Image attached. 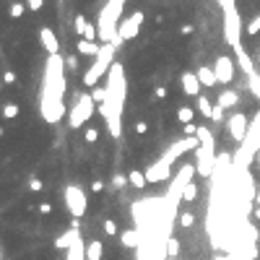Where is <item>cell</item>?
<instances>
[{
	"mask_svg": "<svg viewBox=\"0 0 260 260\" xmlns=\"http://www.w3.org/2000/svg\"><path fill=\"white\" fill-rule=\"evenodd\" d=\"M180 32H182V34H185V37H190V34L195 32V26H193V24H185V26H182V29H180Z\"/></svg>",
	"mask_w": 260,
	"mask_h": 260,
	"instance_id": "cell-44",
	"label": "cell"
},
{
	"mask_svg": "<svg viewBox=\"0 0 260 260\" xmlns=\"http://www.w3.org/2000/svg\"><path fill=\"white\" fill-rule=\"evenodd\" d=\"M213 70H216L219 83H232L237 78V63H234V57H229V55H219L213 60Z\"/></svg>",
	"mask_w": 260,
	"mask_h": 260,
	"instance_id": "cell-12",
	"label": "cell"
},
{
	"mask_svg": "<svg viewBox=\"0 0 260 260\" xmlns=\"http://www.w3.org/2000/svg\"><path fill=\"white\" fill-rule=\"evenodd\" d=\"M104 190V180H94L91 182V193H102Z\"/></svg>",
	"mask_w": 260,
	"mask_h": 260,
	"instance_id": "cell-41",
	"label": "cell"
},
{
	"mask_svg": "<svg viewBox=\"0 0 260 260\" xmlns=\"http://www.w3.org/2000/svg\"><path fill=\"white\" fill-rule=\"evenodd\" d=\"M42 6H44V0H26L29 11H42Z\"/></svg>",
	"mask_w": 260,
	"mask_h": 260,
	"instance_id": "cell-39",
	"label": "cell"
},
{
	"mask_svg": "<svg viewBox=\"0 0 260 260\" xmlns=\"http://www.w3.org/2000/svg\"><path fill=\"white\" fill-rule=\"evenodd\" d=\"M244 34H247V37H257V34H260V13L247 21V26H244Z\"/></svg>",
	"mask_w": 260,
	"mask_h": 260,
	"instance_id": "cell-30",
	"label": "cell"
},
{
	"mask_svg": "<svg viewBox=\"0 0 260 260\" xmlns=\"http://www.w3.org/2000/svg\"><path fill=\"white\" fill-rule=\"evenodd\" d=\"M195 110L201 112V117H206V120H211V112H213V104L208 102V97L206 94H201L195 99Z\"/></svg>",
	"mask_w": 260,
	"mask_h": 260,
	"instance_id": "cell-26",
	"label": "cell"
},
{
	"mask_svg": "<svg viewBox=\"0 0 260 260\" xmlns=\"http://www.w3.org/2000/svg\"><path fill=\"white\" fill-rule=\"evenodd\" d=\"M115 50H117V44H102V50L99 55L91 60V65L83 70V86L91 91L94 86L102 83V78H107V73H110V68L115 65Z\"/></svg>",
	"mask_w": 260,
	"mask_h": 260,
	"instance_id": "cell-3",
	"label": "cell"
},
{
	"mask_svg": "<svg viewBox=\"0 0 260 260\" xmlns=\"http://www.w3.org/2000/svg\"><path fill=\"white\" fill-rule=\"evenodd\" d=\"M39 44H42V50L47 55H60V39H57V34L52 32L50 26L39 29Z\"/></svg>",
	"mask_w": 260,
	"mask_h": 260,
	"instance_id": "cell-15",
	"label": "cell"
},
{
	"mask_svg": "<svg viewBox=\"0 0 260 260\" xmlns=\"http://www.w3.org/2000/svg\"><path fill=\"white\" fill-rule=\"evenodd\" d=\"M164 257H169V260L180 257V239L177 237H166L164 239Z\"/></svg>",
	"mask_w": 260,
	"mask_h": 260,
	"instance_id": "cell-23",
	"label": "cell"
},
{
	"mask_svg": "<svg viewBox=\"0 0 260 260\" xmlns=\"http://www.w3.org/2000/svg\"><path fill=\"white\" fill-rule=\"evenodd\" d=\"M73 26H75V34H78L81 39H89V42H99V29H97V24H91V21H86V16H75L73 19Z\"/></svg>",
	"mask_w": 260,
	"mask_h": 260,
	"instance_id": "cell-14",
	"label": "cell"
},
{
	"mask_svg": "<svg viewBox=\"0 0 260 260\" xmlns=\"http://www.w3.org/2000/svg\"><path fill=\"white\" fill-rule=\"evenodd\" d=\"M125 185H128V177H125V175H115V177H112V188L120 190V188H125Z\"/></svg>",
	"mask_w": 260,
	"mask_h": 260,
	"instance_id": "cell-36",
	"label": "cell"
},
{
	"mask_svg": "<svg viewBox=\"0 0 260 260\" xmlns=\"http://www.w3.org/2000/svg\"><path fill=\"white\" fill-rule=\"evenodd\" d=\"M180 86H182V94L193 97V99H198V97H201V91H203V83H201V78H198L195 70L180 73Z\"/></svg>",
	"mask_w": 260,
	"mask_h": 260,
	"instance_id": "cell-13",
	"label": "cell"
},
{
	"mask_svg": "<svg viewBox=\"0 0 260 260\" xmlns=\"http://www.w3.org/2000/svg\"><path fill=\"white\" fill-rule=\"evenodd\" d=\"M224 128H226V135H229V138H232L237 146H242L244 138H247V130H250V120H247V115H244L242 110H234V112L226 115Z\"/></svg>",
	"mask_w": 260,
	"mask_h": 260,
	"instance_id": "cell-8",
	"label": "cell"
},
{
	"mask_svg": "<svg viewBox=\"0 0 260 260\" xmlns=\"http://www.w3.org/2000/svg\"><path fill=\"white\" fill-rule=\"evenodd\" d=\"M161 260H169V257H161Z\"/></svg>",
	"mask_w": 260,
	"mask_h": 260,
	"instance_id": "cell-49",
	"label": "cell"
},
{
	"mask_svg": "<svg viewBox=\"0 0 260 260\" xmlns=\"http://www.w3.org/2000/svg\"><path fill=\"white\" fill-rule=\"evenodd\" d=\"M3 135H6V130H3V128H0V138H3Z\"/></svg>",
	"mask_w": 260,
	"mask_h": 260,
	"instance_id": "cell-48",
	"label": "cell"
},
{
	"mask_svg": "<svg viewBox=\"0 0 260 260\" xmlns=\"http://www.w3.org/2000/svg\"><path fill=\"white\" fill-rule=\"evenodd\" d=\"M75 221H78V219H73V226L55 239V247H57V250H70V244L81 237V234H78V224H75Z\"/></svg>",
	"mask_w": 260,
	"mask_h": 260,
	"instance_id": "cell-16",
	"label": "cell"
},
{
	"mask_svg": "<svg viewBox=\"0 0 260 260\" xmlns=\"http://www.w3.org/2000/svg\"><path fill=\"white\" fill-rule=\"evenodd\" d=\"M65 260H86V244L81 237L70 244V250H65Z\"/></svg>",
	"mask_w": 260,
	"mask_h": 260,
	"instance_id": "cell-21",
	"label": "cell"
},
{
	"mask_svg": "<svg viewBox=\"0 0 260 260\" xmlns=\"http://www.w3.org/2000/svg\"><path fill=\"white\" fill-rule=\"evenodd\" d=\"M102 229H104L107 237H120V229H117L115 219H102Z\"/></svg>",
	"mask_w": 260,
	"mask_h": 260,
	"instance_id": "cell-31",
	"label": "cell"
},
{
	"mask_svg": "<svg viewBox=\"0 0 260 260\" xmlns=\"http://www.w3.org/2000/svg\"><path fill=\"white\" fill-rule=\"evenodd\" d=\"M122 8H125V0H107L104 8L99 11V42L102 44H120V21H122Z\"/></svg>",
	"mask_w": 260,
	"mask_h": 260,
	"instance_id": "cell-2",
	"label": "cell"
},
{
	"mask_svg": "<svg viewBox=\"0 0 260 260\" xmlns=\"http://www.w3.org/2000/svg\"><path fill=\"white\" fill-rule=\"evenodd\" d=\"M68 94V78H65V60L60 55H47L42 73V89L39 99H65Z\"/></svg>",
	"mask_w": 260,
	"mask_h": 260,
	"instance_id": "cell-1",
	"label": "cell"
},
{
	"mask_svg": "<svg viewBox=\"0 0 260 260\" xmlns=\"http://www.w3.org/2000/svg\"><path fill=\"white\" fill-rule=\"evenodd\" d=\"M120 244L125 250H138L141 247V234H138V229H122L120 232Z\"/></svg>",
	"mask_w": 260,
	"mask_h": 260,
	"instance_id": "cell-17",
	"label": "cell"
},
{
	"mask_svg": "<svg viewBox=\"0 0 260 260\" xmlns=\"http://www.w3.org/2000/svg\"><path fill=\"white\" fill-rule=\"evenodd\" d=\"M154 97H156V99H166V97H169V91H166L164 86H156V89H154Z\"/></svg>",
	"mask_w": 260,
	"mask_h": 260,
	"instance_id": "cell-40",
	"label": "cell"
},
{
	"mask_svg": "<svg viewBox=\"0 0 260 260\" xmlns=\"http://www.w3.org/2000/svg\"><path fill=\"white\" fill-rule=\"evenodd\" d=\"M94 112H97V102H94V97H91V91L89 94L78 91L75 99H73V107L68 110V128L70 130H81L86 122L94 117Z\"/></svg>",
	"mask_w": 260,
	"mask_h": 260,
	"instance_id": "cell-4",
	"label": "cell"
},
{
	"mask_svg": "<svg viewBox=\"0 0 260 260\" xmlns=\"http://www.w3.org/2000/svg\"><path fill=\"white\" fill-rule=\"evenodd\" d=\"M63 203L68 208V213L73 219H83L86 211H89V198H86V190L78 188V185H65L63 190Z\"/></svg>",
	"mask_w": 260,
	"mask_h": 260,
	"instance_id": "cell-7",
	"label": "cell"
},
{
	"mask_svg": "<svg viewBox=\"0 0 260 260\" xmlns=\"http://www.w3.org/2000/svg\"><path fill=\"white\" fill-rule=\"evenodd\" d=\"M255 203H257V206H260V190H257V193H255Z\"/></svg>",
	"mask_w": 260,
	"mask_h": 260,
	"instance_id": "cell-46",
	"label": "cell"
},
{
	"mask_svg": "<svg viewBox=\"0 0 260 260\" xmlns=\"http://www.w3.org/2000/svg\"><path fill=\"white\" fill-rule=\"evenodd\" d=\"M216 104H221L224 107V110H232V107H237L239 104V94H237V91H221V94H219V102Z\"/></svg>",
	"mask_w": 260,
	"mask_h": 260,
	"instance_id": "cell-22",
	"label": "cell"
},
{
	"mask_svg": "<svg viewBox=\"0 0 260 260\" xmlns=\"http://www.w3.org/2000/svg\"><path fill=\"white\" fill-rule=\"evenodd\" d=\"M195 107H190V104H182L180 110H177V122L180 125H188V122H195Z\"/></svg>",
	"mask_w": 260,
	"mask_h": 260,
	"instance_id": "cell-24",
	"label": "cell"
},
{
	"mask_svg": "<svg viewBox=\"0 0 260 260\" xmlns=\"http://www.w3.org/2000/svg\"><path fill=\"white\" fill-rule=\"evenodd\" d=\"M83 141H86V143H97V141H99V130H97V128H86Z\"/></svg>",
	"mask_w": 260,
	"mask_h": 260,
	"instance_id": "cell-35",
	"label": "cell"
},
{
	"mask_svg": "<svg viewBox=\"0 0 260 260\" xmlns=\"http://www.w3.org/2000/svg\"><path fill=\"white\" fill-rule=\"evenodd\" d=\"M19 112H21V107L16 102H8V104H3V110H0V115H3L6 120H16Z\"/></svg>",
	"mask_w": 260,
	"mask_h": 260,
	"instance_id": "cell-28",
	"label": "cell"
},
{
	"mask_svg": "<svg viewBox=\"0 0 260 260\" xmlns=\"http://www.w3.org/2000/svg\"><path fill=\"white\" fill-rule=\"evenodd\" d=\"M198 73V78H201V83H203V89H213L219 83V78H216V70H213V65H201L195 70Z\"/></svg>",
	"mask_w": 260,
	"mask_h": 260,
	"instance_id": "cell-19",
	"label": "cell"
},
{
	"mask_svg": "<svg viewBox=\"0 0 260 260\" xmlns=\"http://www.w3.org/2000/svg\"><path fill=\"white\" fill-rule=\"evenodd\" d=\"M198 193H201V190H198V182H190V185L182 190V203H195Z\"/></svg>",
	"mask_w": 260,
	"mask_h": 260,
	"instance_id": "cell-27",
	"label": "cell"
},
{
	"mask_svg": "<svg viewBox=\"0 0 260 260\" xmlns=\"http://www.w3.org/2000/svg\"><path fill=\"white\" fill-rule=\"evenodd\" d=\"M104 255V242L102 239H89L86 242V260H102Z\"/></svg>",
	"mask_w": 260,
	"mask_h": 260,
	"instance_id": "cell-20",
	"label": "cell"
},
{
	"mask_svg": "<svg viewBox=\"0 0 260 260\" xmlns=\"http://www.w3.org/2000/svg\"><path fill=\"white\" fill-rule=\"evenodd\" d=\"M3 81H6V83H16V73H13V70H6V73H3Z\"/></svg>",
	"mask_w": 260,
	"mask_h": 260,
	"instance_id": "cell-43",
	"label": "cell"
},
{
	"mask_svg": "<svg viewBox=\"0 0 260 260\" xmlns=\"http://www.w3.org/2000/svg\"><path fill=\"white\" fill-rule=\"evenodd\" d=\"M102 50V44L99 42H89V39H78V44H75V55L78 57H91L94 60Z\"/></svg>",
	"mask_w": 260,
	"mask_h": 260,
	"instance_id": "cell-18",
	"label": "cell"
},
{
	"mask_svg": "<svg viewBox=\"0 0 260 260\" xmlns=\"http://www.w3.org/2000/svg\"><path fill=\"white\" fill-rule=\"evenodd\" d=\"M128 182H130L133 188H138V190H143V188L148 185L146 172H141V169H130V172H128Z\"/></svg>",
	"mask_w": 260,
	"mask_h": 260,
	"instance_id": "cell-25",
	"label": "cell"
},
{
	"mask_svg": "<svg viewBox=\"0 0 260 260\" xmlns=\"http://www.w3.org/2000/svg\"><path fill=\"white\" fill-rule=\"evenodd\" d=\"M143 19H146L143 11H133L128 19H122V21H120V32H117L120 42H133L135 37H138V34H141V24H143Z\"/></svg>",
	"mask_w": 260,
	"mask_h": 260,
	"instance_id": "cell-10",
	"label": "cell"
},
{
	"mask_svg": "<svg viewBox=\"0 0 260 260\" xmlns=\"http://www.w3.org/2000/svg\"><path fill=\"white\" fill-rule=\"evenodd\" d=\"M122 110H125V99L112 94V91H110V97L99 104V115L104 117L107 130H110L112 138H120L122 135Z\"/></svg>",
	"mask_w": 260,
	"mask_h": 260,
	"instance_id": "cell-5",
	"label": "cell"
},
{
	"mask_svg": "<svg viewBox=\"0 0 260 260\" xmlns=\"http://www.w3.org/2000/svg\"><path fill=\"white\" fill-rule=\"evenodd\" d=\"M24 11H26V6H24V3H11L8 16H11V19H21V16H24Z\"/></svg>",
	"mask_w": 260,
	"mask_h": 260,
	"instance_id": "cell-34",
	"label": "cell"
},
{
	"mask_svg": "<svg viewBox=\"0 0 260 260\" xmlns=\"http://www.w3.org/2000/svg\"><path fill=\"white\" fill-rule=\"evenodd\" d=\"M135 133L146 135V133H148V122H146V120H138V122H135Z\"/></svg>",
	"mask_w": 260,
	"mask_h": 260,
	"instance_id": "cell-38",
	"label": "cell"
},
{
	"mask_svg": "<svg viewBox=\"0 0 260 260\" xmlns=\"http://www.w3.org/2000/svg\"><path fill=\"white\" fill-rule=\"evenodd\" d=\"M180 226H185V229H193L195 226V213L193 211H180Z\"/></svg>",
	"mask_w": 260,
	"mask_h": 260,
	"instance_id": "cell-32",
	"label": "cell"
},
{
	"mask_svg": "<svg viewBox=\"0 0 260 260\" xmlns=\"http://www.w3.org/2000/svg\"><path fill=\"white\" fill-rule=\"evenodd\" d=\"M104 86L122 99L128 97V81H125V68H122V63L115 60V65L110 68V73H107V78H104Z\"/></svg>",
	"mask_w": 260,
	"mask_h": 260,
	"instance_id": "cell-11",
	"label": "cell"
},
{
	"mask_svg": "<svg viewBox=\"0 0 260 260\" xmlns=\"http://www.w3.org/2000/svg\"><path fill=\"white\" fill-rule=\"evenodd\" d=\"M255 159H257V166H260V151H257V154H255Z\"/></svg>",
	"mask_w": 260,
	"mask_h": 260,
	"instance_id": "cell-47",
	"label": "cell"
},
{
	"mask_svg": "<svg viewBox=\"0 0 260 260\" xmlns=\"http://www.w3.org/2000/svg\"><path fill=\"white\" fill-rule=\"evenodd\" d=\"M44 188V182L39 180V177H32V180H29V190H34V193H39Z\"/></svg>",
	"mask_w": 260,
	"mask_h": 260,
	"instance_id": "cell-37",
	"label": "cell"
},
{
	"mask_svg": "<svg viewBox=\"0 0 260 260\" xmlns=\"http://www.w3.org/2000/svg\"><path fill=\"white\" fill-rule=\"evenodd\" d=\"M255 219L260 221V206H255Z\"/></svg>",
	"mask_w": 260,
	"mask_h": 260,
	"instance_id": "cell-45",
	"label": "cell"
},
{
	"mask_svg": "<svg viewBox=\"0 0 260 260\" xmlns=\"http://www.w3.org/2000/svg\"><path fill=\"white\" fill-rule=\"evenodd\" d=\"M208 122H213V125H221V122H226V110L221 104H213V112H211V120Z\"/></svg>",
	"mask_w": 260,
	"mask_h": 260,
	"instance_id": "cell-29",
	"label": "cell"
},
{
	"mask_svg": "<svg viewBox=\"0 0 260 260\" xmlns=\"http://www.w3.org/2000/svg\"><path fill=\"white\" fill-rule=\"evenodd\" d=\"M39 213H44V216H50V213H52V203H47V201H44V203H39Z\"/></svg>",
	"mask_w": 260,
	"mask_h": 260,
	"instance_id": "cell-42",
	"label": "cell"
},
{
	"mask_svg": "<svg viewBox=\"0 0 260 260\" xmlns=\"http://www.w3.org/2000/svg\"><path fill=\"white\" fill-rule=\"evenodd\" d=\"M39 115L47 125H57V122L68 115L65 99H39Z\"/></svg>",
	"mask_w": 260,
	"mask_h": 260,
	"instance_id": "cell-9",
	"label": "cell"
},
{
	"mask_svg": "<svg viewBox=\"0 0 260 260\" xmlns=\"http://www.w3.org/2000/svg\"><path fill=\"white\" fill-rule=\"evenodd\" d=\"M224 42L229 44L232 50L242 47V34H244V26H242V16H239V8L237 6H229L224 8Z\"/></svg>",
	"mask_w": 260,
	"mask_h": 260,
	"instance_id": "cell-6",
	"label": "cell"
},
{
	"mask_svg": "<svg viewBox=\"0 0 260 260\" xmlns=\"http://www.w3.org/2000/svg\"><path fill=\"white\" fill-rule=\"evenodd\" d=\"M91 97H94L97 104H102L107 97H110V89H107V86H94V89H91Z\"/></svg>",
	"mask_w": 260,
	"mask_h": 260,
	"instance_id": "cell-33",
	"label": "cell"
}]
</instances>
